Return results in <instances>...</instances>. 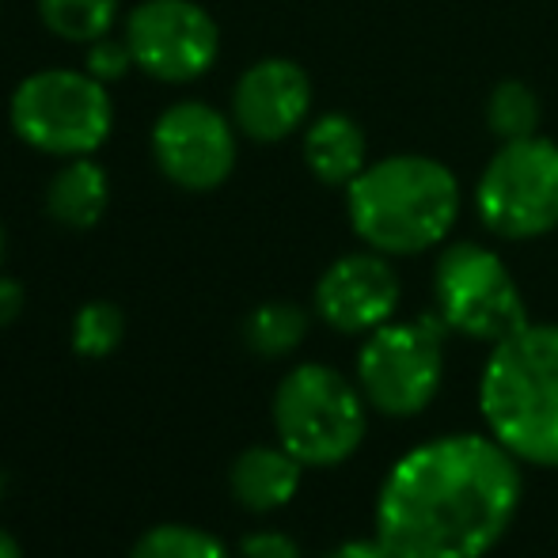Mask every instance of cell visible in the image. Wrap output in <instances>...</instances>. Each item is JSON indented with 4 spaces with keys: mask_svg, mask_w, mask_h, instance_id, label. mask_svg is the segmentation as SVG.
Wrapping results in <instances>:
<instances>
[{
    "mask_svg": "<svg viewBox=\"0 0 558 558\" xmlns=\"http://www.w3.org/2000/svg\"><path fill=\"white\" fill-rule=\"evenodd\" d=\"M8 122L23 145L73 160L107 145L114 107L107 84H99L84 69H43L12 92Z\"/></svg>",
    "mask_w": 558,
    "mask_h": 558,
    "instance_id": "5",
    "label": "cell"
},
{
    "mask_svg": "<svg viewBox=\"0 0 558 558\" xmlns=\"http://www.w3.org/2000/svg\"><path fill=\"white\" fill-rule=\"evenodd\" d=\"M4 494H8V478H4V471H0V501H4Z\"/></svg>",
    "mask_w": 558,
    "mask_h": 558,
    "instance_id": "26",
    "label": "cell"
},
{
    "mask_svg": "<svg viewBox=\"0 0 558 558\" xmlns=\"http://www.w3.org/2000/svg\"><path fill=\"white\" fill-rule=\"evenodd\" d=\"M521 463L490 434H445L391 463L373 539L388 558H486L513 529Z\"/></svg>",
    "mask_w": 558,
    "mask_h": 558,
    "instance_id": "1",
    "label": "cell"
},
{
    "mask_svg": "<svg viewBox=\"0 0 558 558\" xmlns=\"http://www.w3.org/2000/svg\"><path fill=\"white\" fill-rule=\"evenodd\" d=\"M441 316L388 319L357 350V388L384 418H418L445 380Z\"/></svg>",
    "mask_w": 558,
    "mask_h": 558,
    "instance_id": "6",
    "label": "cell"
},
{
    "mask_svg": "<svg viewBox=\"0 0 558 558\" xmlns=\"http://www.w3.org/2000/svg\"><path fill=\"white\" fill-rule=\"evenodd\" d=\"M240 558H304V551L293 536H286V532L263 529V532H251V536L240 539Z\"/></svg>",
    "mask_w": 558,
    "mask_h": 558,
    "instance_id": "22",
    "label": "cell"
},
{
    "mask_svg": "<svg viewBox=\"0 0 558 558\" xmlns=\"http://www.w3.org/2000/svg\"><path fill=\"white\" fill-rule=\"evenodd\" d=\"M403 301L396 266L380 251H353L342 255L319 274L316 293V316L338 335H368L396 319V308Z\"/></svg>",
    "mask_w": 558,
    "mask_h": 558,
    "instance_id": "11",
    "label": "cell"
},
{
    "mask_svg": "<svg viewBox=\"0 0 558 558\" xmlns=\"http://www.w3.org/2000/svg\"><path fill=\"white\" fill-rule=\"evenodd\" d=\"M345 217L365 247L388 258L422 255L456 228L460 179L434 156H384L345 186Z\"/></svg>",
    "mask_w": 558,
    "mask_h": 558,
    "instance_id": "2",
    "label": "cell"
},
{
    "mask_svg": "<svg viewBox=\"0 0 558 558\" xmlns=\"http://www.w3.org/2000/svg\"><path fill=\"white\" fill-rule=\"evenodd\" d=\"M0 558H23V547L20 539L12 536L8 529H0Z\"/></svg>",
    "mask_w": 558,
    "mask_h": 558,
    "instance_id": "25",
    "label": "cell"
},
{
    "mask_svg": "<svg viewBox=\"0 0 558 558\" xmlns=\"http://www.w3.org/2000/svg\"><path fill=\"white\" fill-rule=\"evenodd\" d=\"M153 156L168 183L206 194L228 183L235 171V130L209 104H171L153 125Z\"/></svg>",
    "mask_w": 558,
    "mask_h": 558,
    "instance_id": "10",
    "label": "cell"
},
{
    "mask_svg": "<svg viewBox=\"0 0 558 558\" xmlns=\"http://www.w3.org/2000/svg\"><path fill=\"white\" fill-rule=\"evenodd\" d=\"M130 558H232L214 532L194 524H156L141 532Z\"/></svg>",
    "mask_w": 558,
    "mask_h": 558,
    "instance_id": "18",
    "label": "cell"
},
{
    "mask_svg": "<svg viewBox=\"0 0 558 558\" xmlns=\"http://www.w3.org/2000/svg\"><path fill=\"white\" fill-rule=\"evenodd\" d=\"M327 558H388V551L376 539H350V544L335 547Z\"/></svg>",
    "mask_w": 558,
    "mask_h": 558,
    "instance_id": "24",
    "label": "cell"
},
{
    "mask_svg": "<svg viewBox=\"0 0 558 558\" xmlns=\"http://www.w3.org/2000/svg\"><path fill=\"white\" fill-rule=\"evenodd\" d=\"M475 214L501 240H539L558 228V145L539 133L501 141L475 183Z\"/></svg>",
    "mask_w": 558,
    "mask_h": 558,
    "instance_id": "8",
    "label": "cell"
},
{
    "mask_svg": "<svg viewBox=\"0 0 558 558\" xmlns=\"http://www.w3.org/2000/svg\"><path fill=\"white\" fill-rule=\"evenodd\" d=\"M133 65L163 84H191L217 65L221 31L194 0H141L125 20Z\"/></svg>",
    "mask_w": 558,
    "mask_h": 558,
    "instance_id": "9",
    "label": "cell"
},
{
    "mask_svg": "<svg viewBox=\"0 0 558 558\" xmlns=\"http://www.w3.org/2000/svg\"><path fill=\"white\" fill-rule=\"evenodd\" d=\"M486 125L501 141H521L539 130V99L529 84L501 81L486 99Z\"/></svg>",
    "mask_w": 558,
    "mask_h": 558,
    "instance_id": "19",
    "label": "cell"
},
{
    "mask_svg": "<svg viewBox=\"0 0 558 558\" xmlns=\"http://www.w3.org/2000/svg\"><path fill=\"white\" fill-rule=\"evenodd\" d=\"M478 414L517 463L558 468V324H529L490 345Z\"/></svg>",
    "mask_w": 558,
    "mask_h": 558,
    "instance_id": "3",
    "label": "cell"
},
{
    "mask_svg": "<svg viewBox=\"0 0 558 558\" xmlns=\"http://www.w3.org/2000/svg\"><path fill=\"white\" fill-rule=\"evenodd\" d=\"M0 263H4V228H0Z\"/></svg>",
    "mask_w": 558,
    "mask_h": 558,
    "instance_id": "27",
    "label": "cell"
},
{
    "mask_svg": "<svg viewBox=\"0 0 558 558\" xmlns=\"http://www.w3.org/2000/svg\"><path fill=\"white\" fill-rule=\"evenodd\" d=\"M304 463L286 445H251L232 460L228 490L247 513H278L296 498Z\"/></svg>",
    "mask_w": 558,
    "mask_h": 558,
    "instance_id": "13",
    "label": "cell"
},
{
    "mask_svg": "<svg viewBox=\"0 0 558 558\" xmlns=\"http://www.w3.org/2000/svg\"><path fill=\"white\" fill-rule=\"evenodd\" d=\"M38 15L50 35L76 46H92L111 35L118 0H38Z\"/></svg>",
    "mask_w": 558,
    "mask_h": 558,
    "instance_id": "17",
    "label": "cell"
},
{
    "mask_svg": "<svg viewBox=\"0 0 558 558\" xmlns=\"http://www.w3.org/2000/svg\"><path fill=\"white\" fill-rule=\"evenodd\" d=\"M73 353L88 361H104L122 345L125 338V316L111 301H88L73 316Z\"/></svg>",
    "mask_w": 558,
    "mask_h": 558,
    "instance_id": "20",
    "label": "cell"
},
{
    "mask_svg": "<svg viewBox=\"0 0 558 558\" xmlns=\"http://www.w3.org/2000/svg\"><path fill=\"white\" fill-rule=\"evenodd\" d=\"M434 304L448 331L471 342L498 345L529 327V304L498 251L475 240H456L437 255Z\"/></svg>",
    "mask_w": 558,
    "mask_h": 558,
    "instance_id": "7",
    "label": "cell"
},
{
    "mask_svg": "<svg viewBox=\"0 0 558 558\" xmlns=\"http://www.w3.org/2000/svg\"><path fill=\"white\" fill-rule=\"evenodd\" d=\"M243 338H247L251 353H258V357L266 361L289 357L308 338V312L289 301L258 304L247 316V324H243Z\"/></svg>",
    "mask_w": 558,
    "mask_h": 558,
    "instance_id": "16",
    "label": "cell"
},
{
    "mask_svg": "<svg viewBox=\"0 0 558 558\" xmlns=\"http://www.w3.org/2000/svg\"><path fill=\"white\" fill-rule=\"evenodd\" d=\"M23 286L15 278H4L0 274V327H8V324H15V316L23 312Z\"/></svg>",
    "mask_w": 558,
    "mask_h": 558,
    "instance_id": "23",
    "label": "cell"
},
{
    "mask_svg": "<svg viewBox=\"0 0 558 558\" xmlns=\"http://www.w3.org/2000/svg\"><path fill=\"white\" fill-rule=\"evenodd\" d=\"M368 399L338 368L304 361L274 391V434L304 468H338L368 434Z\"/></svg>",
    "mask_w": 558,
    "mask_h": 558,
    "instance_id": "4",
    "label": "cell"
},
{
    "mask_svg": "<svg viewBox=\"0 0 558 558\" xmlns=\"http://www.w3.org/2000/svg\"><path fill=\"white\" fill-rule=\"evenodd\" d=\"M107 202H111V183L104 163L92 156H73L46 186V214L73 232H88L104 221Z\"/></svg>",
    "mask_w": 558,
    "mask_h": 558,
    "instance_id": "15",
    "label": "cell"
},
{
    "mask_svg": "<svg viewBox=\"0 0 558 558\" xmlns=\"http://www.w3.org/2000/svg\"><path fill=\"white\" fill-rule=\"evenodd\" d=\"M304 163L324 186H350L368 168L365 130L350 114H319L304 130Z\"/></svg>",
    "mask_w": 558,
    "mask_h": 558,
    "instance_id": "14",
    "label": "cell"
},
{
    "mask_svg": "<svg viewBox=\"0 0 558 558\" xmlns=\"http://www.w3.org/2000/svg\"><path fill=\"white\" fill-rule=\"evenodd\" d=\"M312 111V81L296 61L263 58L235 81L232 92V122L251 141H286L308 122Z\"/></svg>",
    "mask_w": 558,
    "mask_h": 558,
    "instance_id": "12",
    "label": "cell"
},
{
    "mask_svg": "<svg viewBox=\"0 0 558 558\" xmlns=\"http://www.w3.org/2000/svg\"><path fill=\"white\" fill-rule=\"evenodd\" d=\"M130 69H137V65H133V53H130V46H125V38L114 43V38L107 35V38H99V43H92L88 53H84V73L96 76L99 84L122 81Z\"/></svg>",
    "mask_w": 558,
    "mask_h": 558,
    "instance_id": "21",
    "label": "cell"
}]
</instances>
